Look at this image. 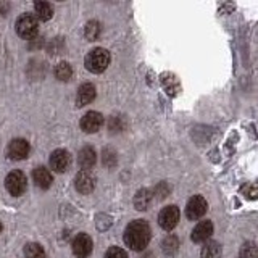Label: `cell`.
I'll return each instance as SVG.
<instances>
[{
    "instance_id": "1",
    "label": "cell",
    "mask_w": 258,
    "mask_h": 258,
    "mask_svg": "<svg viewBox=\"0 0 258 258\" xmlns=\"http://www.w3.org/2000/svg\"><path fill=\"white\" fill-rule=\"evenodd\" d=\"M152 237V231L149 223H145L144 220H136L133 223L127 224V228L124 231V242L129 248L141 252L145 247L149 245Z\"/></svg>"
},
{
    "instance_id": "2",
    "label": "cell",
    "mask_w": 258,
    "mask_h": 258,
    "mask_svg": "<svg viewBox=\"0 0 258 258\" xmlns=\"http://www.w3.org/2000/svg\"><path fill=\"white\" fill-rule=\"evenodd\" d=\"M86 68L91 71V73H102L108 68L110 64V53L108 50L99 47V48H94L87 55H86Z\"/></svg>"
},
{
    "instance_id": "3",
    "label": "cell",
    "mask_w": 258,
    "mask_h": 258,
    "mask_svg": "<svg viewBox=\"0 0 258 258\" xmlns=\"http://www.w3.org/2000/svg\"><path fill=\"white\" fill-rule=\"evenodd\" d=\"M37 31H39V23L34 15L24 13L16 21V32H18V36L21 39H28V40L34 39Z\"/></svg>"
},
{
    "instance_id": "4",
    "label": "cell",
    "mask_w": 258,
    "mask_h": 258,
    "mask_svg": "<svg viewBox=\"0 0 258 258\" xmlns=\"http://www.w3.org/2000/svg\"><path fill=\"white\" fill-rule=\"evenodd\" d=\"M179 208L176 205H168L160 212L158 215V224L166 231H171L179 223Z\"/></svg>"
},
{
    "instance_id": "5",
    "label": "cell",
    "mask_w": 258,
    "mask_h": 258,
    "mask_svg": "<svg viewBox=\"0 0 258 258\" xmlns=\"http://www.w3.org/2000/svg\"><path fill=\"white\" fill-rule=\"evenodd\" d=\"M5 185H7V189L12 196H21V194L26 190L28 179L21 171H12L7 176Z\"/></svg>"
},
{
    "instance_id": "6",
    "label": "cell",
    "mask_w": 258,
    "mask_h": 258,
    "mask_svg": "<svg viewBox=\"0 0 258 258\" xmlns=\"http://www.w3.org/2000/svg\"><path fill=\"white\" fill-rule=\"evenodd\" d=\"M207 200L202 196H194L185 207V215L189 220H200L207 213Z\"/></svg>"
},
{
    "instance_id": "7",
    "label": "cell",
    "mask_w": 258,
    "mask_h": 258,
    "mask_svg": "<svg viewBox=\"0 0 258 258\" xmlns=\"http://www.w3.org/2000/svg\"><path fill=\"white\" fill-rule=\"evenodd\" d=\"M73 252L78 258H87L92 252V239L87 234H78L73 240Z\"/></svg>"
},
{
    "instance_id": "8",
    "label": "cell",
    "mask_w": 258,
    "mask_h": 258,
    "mask_svg": "<svg viewBox=\"0 0 258 258\" xmlns=\"http://www.w3.org/2000/svg\"><path fill=\"white\" fill-rule=\"evenodd\" d=\"M70 163H71L70 152L63 150V149L55 150L50 155V166H52L53 171H56V173H64L68 169Z\"/></svg>"
},
{
    "instance_id": "9",
    "label": "cell",
    "mask_w": 258,
    "mask_h": 258,
    "mask_svg": "<svg viewBox=\"0 0 258 258\" xmlns=\"http://www.w3.org/2000/svg\"><path fill=\"white\" fill-rule=\"evenodd\" d=\"M103 124V116L99 111H89L81 119V127L84 133H97Z\"/></svg>"
},
{
    "instance_id": "10",
    "label": "cell",
    "mask_w": 258,
    "mask_h": 258,
    "mask_svg": "<svg viewBox=\"0 0 258 258\" xmlns=\"http://www.w3.org/2000/svg\"><path fill=\"white\" fill-rule=\"evenodd\" d=\"M212 234H213V223L210 220H204L192 229V240L197 242V244H202V242L212 237Z\"/></svg>"
},
{
    "instance_id": "11",
    "label": "cell",
    "mask_w": 258,
    "mask_h": 258,
    "mask_svg": "<svg viewBox=\"0 0 258 258\" xmlns=\"http://www.w3.org/2000/svg\"><path fill=\"white\" fill-rule=\"evenodd\" d=\"M8 155L12 160H24L29 155V144L24 139H15L8 145Z\"/></svg>"
},
{
    "instance_id": "12",
    "label": "cell",
    "mask_w": 258,
    "mask_h": 258,
    "mask_svg": "<svg viewBox=\"0 0 258 258\" xmlns=\"http://www.w3.org/2000/svg\"><path fill=\"white\" fill-rule=\"evenodd\" d=\"M75 184H76L78 192H81V194H89V192H92L94 187H95V179L87 171H81L76 176Z\"/></svg>"
},
{
    "instance_id": "13",
    "label": "cell",
    "mask_w": 258,
    "mask_h": 258,
    "mask_svg": "<svg viewBox=\"0 0 258 258\" xmlns=\"http://www.w3.org/2000/svg\"><path fill=\"white\" fill-rule=\"evenodd\" d=\"M95 99V87L91 83H86L78 89V95H76V103L79 107H84V105L91 103Z\"/></svg>"
},
{
    "instance_id": "14",
    "label": "cell",
    "mask_w": 258,
    "mask_h": 258,
    "mask_svg": "<svg viewBox=\"0 0 258 258\" xmlns=\"http://www.w3.org/2000/svg\"><path fill=\"white\" fill-rule=\"evenodd\" d=\"M32 179H34L36 185L40 189H47L52 185V174L48 173V169L39 166L34 169V173H32Z\"/></svg>"
},
{
    "instance_id": "15",
    "label": "cell",
    "mask_w": 258,
    "mask_h": 258,
    "mask_svg": "<svg viewBox=\"0 0 258 258\" xmlns=\"http://www.w3.org/2000/svg\"><path fill=\"white\" fill-rule=\"evenodd\" d=\"M95 160H97V155H95V150L92 147H84L79 152L78 161H79V166L83 168L84 171L95 165Z\"/></svg>"
},
{
    "instance_id": "16",
    "label": "cell",
    "mask_w": 258,
    "mask_h": 258,
    "mask_svg": "<svg viewBox=\"0 0 258 258\" xmlns=\"http://www.w3.org/2000/svg\"><path fill=\"white\" fill-rule=\"evenodd\" d=\"M152 197L153 194L149 190V189H141L137 190L136 197H134V207L137 210H141V212H144V210H147L152 204Z\"/></svg>"
},
{
    "instance_id": "17",
    "label": "cell",
    "mask_w": 258,
    "mask_h": 258,
    "mask_svg": "<svg viewBox=\"0 0 258 258\" xmlns=\"http://www.w3.org/2000/svg\"><path fill=\"white\" fill-rule=\"evenodd\" d=\"M202 258H220L221 256V245L218 242H208L204 245L200 252Z\"/></svg>"
},
{
    "instance_id": "18",
    "label": "cell",
    "mask_w": 258,
    "mask_h": 258,
    "mask_svg": "<svg viewBox=\"0 0 258 258\" xmlns=\"http://www.w3.org/2000/svg\"><path fill=\"white\" fill-rule=\"evenodd\" d=\"M34 12H36V16L39 20H42V21H47V20H50L52 18V15H53V10H52V5L50 4H47V2H37L34 5Z\"/></svg>"
},
{
    "instance_id": "19",
    "label": "cell",
    "mask_w": 258,
    "mask_h": 258,
    "mask_svg": "<svg viewBox=\"0 0 258 258\" xmlns=\"http://www.w3.org/2000/svg\"><path fill=\"white\" fill-rule=\"evenodd\" d=\"M55 76L58 81H70L71 76H73V68H71V64L67 63V61H61L56 64V68H55Z\"/></svg>"
},
{
    "instance_id": "20",
    "label": "cell",
    "mask_w": 258,
    "mask_h": 258,
    "mask_svg": "<svg viewBox=\"0 0 258 258\" xmlns=\"http://www.w3.org/2000/svg\"><path fill=\"white\" fill-rule=\"evenodd\" d=\"M24 256L26 258H45V252L39 244H28L24 247Z\"/></svg>"
},
{
    "instance_id": "21",
    "label": "cell",
    "mask_w": 258,
    "mask_h": 258,
    "mask_svg": "<svg viewBox=\"0 0 258 258\" xmlns=\"http://www.w3.org/2000/svg\"><path fill=\"white\" fill-rule=\"evenodd\" d=\"M177 247H179V239L176 236H169L163 240V252L169 256L177 252Z\"/></svg>"
},
{
    "instance_id": "22",
    "label": "cell",
    "mask_w": 258,
    "mask_h": 258,
    "mask_svg": "<svg viewBox=\"0 0 258 258\" xmlns=\"http://www.w3.org/2000/svg\"><path fill=\"white\" fill-rule=\"evenodd\" d=\"M239 258H258V248L252 242H245L239 250Z\"/></svg>"
},
{
    "instance_id": "23",
    "label": "cell",
    "mask_w": 258,
    "mask_h": 258,
    "mask_svg": "<svg viewBox=\"0 0 258 258\" xmlns=\"http://www.w3.org/2000/svg\"><path fill=\"white\" fill-rule=\"evenodd\" d=\"M161 83H163V86L166 87V92L169 95H176L177 89H179V86H177L176 76H173V75H165L163 78H161Z\"/></svg>"
},
{
    "instance_id": "24",
    "label": "cell",
    "mask_w": 258,
    "mask_h": 258,
    "mask_svg": "<svg viewBox=\"0 0 258 258\" xmlns=\"http://www.w3.org/2000/svg\"><path fill=\"white\" fill-rule=\"evenodd\" d=\"M86 37L89 40H95L97 37H99L100 34V24L97 23V21H91V23H87V26H86Z\"/></svg>"
},
{
    "instance_id": "25",
    "label": "cell",
    "mask_w": 258,
    "mask_h": 258,
    "mask_svg": "<svg viewBox=\"0 0 258 258\" xmlns=\"http://www.w3.org/2000/svg\"><path fill=\"white\" fill-rule=\"evenodd\" d=\"M103 258H127L126 252L123 248H119V247H111L107 250V253H105Z\"/></svg>"
},
{
    "instance_id": "26",
    "label": "cell",
    "mask_w": 258,
    "mask_h": 258,
    "mask_svg": "<svg viewBox=\"0 0 258 258\" xmlns=\"http://www.w3.org/2000/svg\"><path fill=\"white\" fill-rule=\"evenodd\" d=\"M242 192H244L248 199H258V190L252 189V185H244V187H242Z\"/></svg>"
},
{
    "instance_id": "27",
    "label": "cell",
    "mask_w": 258,
    "mask_h": 258,
    "mask_svg": "<svg viewBox=\"0 0 258 258\" xmlns=\"http://www.w3.org/2000/svg\"><path fill=\"white\" fill-rule=\"evenodd\" d=\"M0 231H2V223H0Z\"/></svg>"
}]
</instances>
